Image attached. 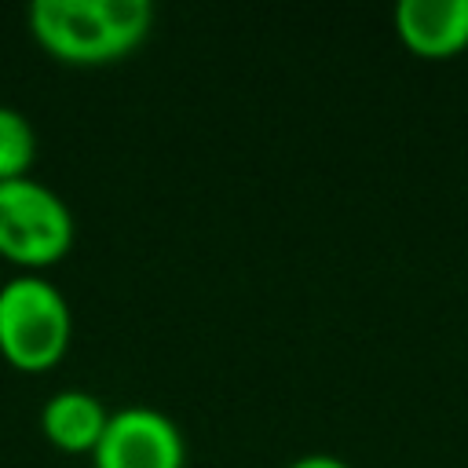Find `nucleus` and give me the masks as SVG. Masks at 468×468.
I'll use <instances>...</instances> for the list:
<instances>
[{"label": "nucleus", "instance_id": "6", "mask_svg": "<svg viewBox=\"0 0 468 468\" xmlns=\"http://www.w3.org/2000/svg\"><path fill=\"white\" fill-rule=\"evenodd\" d=\"M110 420V406L88 388H58L40 406V428L66 453H91Z\"/></svg>", "mask_w": 468, "mask_h": 468}, {"label": "nucleus", "instance_id": "3", "mask_svg": "<svg viewBox=\"0 0 468 468\" xmlns=\"http://www.w3.org/2000/svg\"><path fill=\"white\" fill-rule=\"evenodd\" d=\"M77 238V219L66 197L37 176L0 183V256L22 271L58 263Z\"/></svg>", "mask_w": 468, "mask_h": 468}, {"label": "nucleus", "instance_id": "1", "mask_svg": "<svg viewBox=\"0 0 468 468\" xmlns=\"http://www.w3.org/2000/svg\"><path fill=\"white\" fill-rule=\"evenodd\" d=\"M33 40L69 66H102L132 55L154 26L150 0H33Z\"/></svg>", "mask_w": 468, "mask_h": 468}, {"label": "nucleus", "instance_id": "5", "mask_svg": "<svg viewBox=\"0 0 468 468\" xmlns=\"http://www.w3.org/2000/svg\"><path fill=\"white\" fill-rule=\"evenodd\" d=\"M391 22L420 58H450L468 48V0H399Z\"/></svg>", "mask_w": 468, "mask_h": 468}, {"label": "nucleus", "instance_id": "7", "mask_svg": "<svg viewBox=\"0 0 468 468\" xmlns=\"http://www.w3.org/2000/svg\"><path fill=\"white\" fill-rule=\"evenodd\" d=\"M37 161V132L18 106L0 102V183L29 176Z\"/></svg>", "mask_w": 468, "mask_h": 468}, {"label": "nucleus", "instance_id": "2", "mask_svg": "<svg viewBox=\"0 0 468 468\" xmlns=\"http://www.w3.org/2000/svg\"><path fill=\"white\" fill-rule=\"evenodd\" d=\"M73 340L66 292L40 271H18L0 285V355L26 373L62 362Z\"/></svg>", "mask_w": 468, "mask_h": 468}, {"label": "nucleus", "instance_id": "8", "mask_svg": "<svg viewBox=\"0 0 468 468\" xmlns=\"http://www.w3.org/2000/svg\"><path fill=\"white\" fill-rule=\"evenodd\" d=\"M285 468H351V464L336 453H303V457H292Z\"/></svg>", "mask_w": 468, "mask_h": 468}, {"label": "nucleus", "instance_id": "4", "mask_svg": "<svg viewBox=\"0 0 468 468\" xmlns=\"http://www.w3.org/2000/svg\"><path fill=\"white\" fill-rule=\"evenodd\" d=\"M95 468H183L186 439L179 424L146 402L110 410L106 431L91 450Z\"/></svg>", "mask_w": 468, "mask_h": 468}]
</instances>
